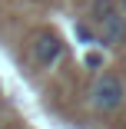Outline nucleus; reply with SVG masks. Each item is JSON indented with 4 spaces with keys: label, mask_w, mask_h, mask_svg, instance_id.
<instances>
[{
    "label": "nucleus",
    "mask_w": 126,
    "mask_h": 129,
    "mask_svg": "<svg viewBox=\"0 0 126 129\" xmlns=\"http://www.w3.org/2000/svg\"><path fill=\"white\" fill-rule=\"evenodd\" d=\"M119 7H123V13H126V0H119Z\"/></svg>",
    "instance_id": "6"
},
{
    "label": "nucleus",
    "mask_w": 126,
    "mask_h": 129,
    "mask_svg": "<svg viewBox=\"0 0 126 129\" xmlns=\"http://www.w3.org/2000/svg\"><path fill=\"white\" fill-rule=\"evenodd\" d=\"M90 17L99 27V43L106 46H123L126 43V13L119 0H90Z\"/></svg>",
    "instance_id": "1"
},
{
    "label": "nucleus",
    "mask_w": 126,
    "mask_h": 129,
    "mask_svg": "<svg viewBox=\"0 0 126 129\" xmlns=\"http://www.w3.org/2000/svg\"><path fill=\"white\" fill-rule=\"evenodd\" d=\"M77 40H83V43H99V40L93 37V30L86 27V23H77Z\"/></svg>",
    "instance_id": "4"
},
{
    "label": "nucleus",
    "mask_w": 126,
    "mask_h": 129,
    "mask_svg": "<svg viewBox=\"0 0 126 129\" xmlns=\"http://www.w3.org/2000/svg\"><path fill=\"white\" fill-rule=\"evenodd\" d=\"M66 53V43L60 40V33L53 30H37L33 40H30V56L40 70H50V66H57Z\"/></svg>",
    "instance_id": "3"
},
{
    "label": "nucleus",
    "mask_w": 126,
    "mask_h": 129,
    "mask_svg": "<svg viewBox=\"0 0 126 129\" xmlns=\"http://www.w3.org/2000/svg\"><path fill=\"white\" fill-rule=\"evenodd\" d=\"M0 129H4V126H0Z\"/></svg>",
    "instance_id": "7"
},
{
    "label": "nucleus",
    "mask_w": 126,
    "mask_h": 129,
    "mask_svg": "<svg viewBox=\"0 0 126 129\" xmlns=\"http://www.w3.org/2000/svg\"><path fill=\"white\" fill-rule=\"evenodd\" d=\"M83 63H86L90 70H96V66H103V56H99V53H86V56H83Z\"/></svg>",
    "instance_id": "5"
},
{
    "label": "nucleus",
    "mask_w": 126,
    "mask_h": 129,
    "mask_svg": "<svg viewBox=\"0 0 126 129\" xmlns=\"http://www.w3.org/2000/svg\"><path fill=\"white\" fill-rule=\"evenodd\" d=\"M126 103V83L119 73H99L93 86H90V106L96 113H116L119 106Z\"/></svg>",
    "instance_id": "2"
}]
</instances>
